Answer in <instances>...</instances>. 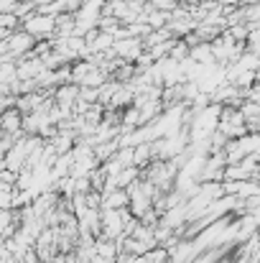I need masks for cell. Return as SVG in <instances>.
<instances>
[{
  "label": "cell",
  "instance_id": "cell-1",
  "mask_svg": "<svg viewBox=\"0 0 260 263\" xmlns=\"http://www.w3.org/2000/svg\"><path fill=\"white\" fill-rule=\"evenodd\" d=\"M54 26H56V18L54 15H31V18H26V33L28 36H46V33H51L54 31Z\"/></svg>",
  "mask_w": 260,
  "mask_h": 263
},
{
  "label": "cell",
  "instance_id": "cell-2",
  "mask_svg": "<svg viewBox=\"0 0 260 263\" xmlns=\"http://www.w3.org/2000/svg\"><path fill=\"white\" fill-rule=\"evenodd\" d=\"M128 204V192H112L110 197H107V202H105V210H115V207H125Z\"/></svg>",
  "mask_w": 260,
  "mask_h": 263
}]
</instances>
